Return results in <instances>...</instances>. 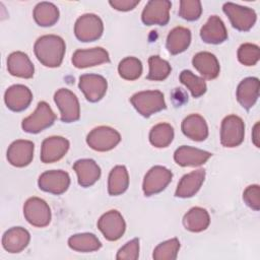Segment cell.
I'll return each instance as SVG.
<instances>
[{
  "label": "cell",
  "mask_w": 260,
  "mask_h": 260,
  "mask_svg": "<svg viewBox=\"0 0 260 260\" xmlns=\"http://www.w3.org/2000/svg\"><path fill=\"white\" fill-rule=\"evenodd\" d=\"M149 72L146 76L149 80L160 81L166 79L171 73V65L168 61L161 59L159 56H151L148 59Z\"/></svg>",
  "instance_id": "obj_34"
},
{
  "label": "cell",
  "mask_w": 260,
  "mask_h": 260,
  "mask_svg": "<svg viewBox=\"0 0 260 260\" xmlns=\"http://www.w3.org/2000/svg\"><path fill=\"white\" fill-rule=\"evenodd\" d=\"M25 219L34 226L45 228L51 221V209L47 202L38 197L26 200L23 206Z\"/></svg>",
  "instance_id": "obj_9"
},
{
  "label": "cell",
  "mask_w": 260,
  "mask_h": 260,
  "mask_svg": "<svg viewBox=\"0 0 260 260\" xmlns=\"http://www.w3.org/2000/svg\"><path fill=\"white\" fill-rule=\"evenodd\" d=\"M245 135V125L243 120L236 116H226L221 122L220 129V142L225 147L239 146Z\"/></svg>",
  "instance_id": "obj_5"
},
{
  "label": "cell",
  "mask_w": 260,
  "mask_h": 260,
  "mask_svg": "<svg viewBox=\"0 0 260 260\" xmlns=\"http://www.w3.org/2000/svg\"><path fill=\"white\" fill-rule=\"evenodd\" d=\"M136 111L143 117H149L166 109V102L162 92L158 90H146L133 94L130 99Z\"/></svg>",
  "instance_id": "obj_2"
},
{
  "label": "cell",
  "mask_w": 260,
  "mask_h": 260,
  "mask_svg": "<svg viewBox=\"0 0 260 260\" xmlns=\"http://www.w3.org/2000/svg\"><path fill=\"white\" fill-rule=\"evenodd\" d=\"M98 228L107 240L117 241L123 236L126 229V223L119 211L110 210L100 217Z\"/></svg>",
  "instance_id": "obj_11"
},
{
  "label": "cell",
  "mask_w": 260,
  "mask_h": 260,
  "mask_svg": "<svg viewBox=\"0 0 260 260\" xmlns=\"http://www.w3.org/2000/svg\"><path fill=\"white\" fill-rule=\"evenodd\" d=\"M260 58V50L257 45L246 43L240 46L238 50L239 61L246 66L255 65Z\"/></svg>",
  "instance_id": "obj_38"
},
{
  "label": "cell",
  "mask_w": 260,
  "mask_h": 260,
  "mask_svg": "<svg viewBox=\"0 0 260 260\" xmlns=\"http://www.w3.org/2000/svg\"><path fill=\"white\" fill-rule=\"evenodd\" d=\"M259 127L260 123L257 122L253 128V133H252V139L253 143L255 144L256 147H260V136H259Z\"/></svg>",
  "instance_id": "obj_43"
},
{
  "label": "cell",
  "mask_w": 260,
  "mask_h": 260,
  "mask_svg": "<svg viewBox=\"0 0 260 260\" xmlns=\"http://www.w3.org/2000/svg\"><path fill=\"white\" fill-rule=\"evenodd\" d=\"M103 30L102 19L91 13L81 15L74 25V34L80 42H93L101 38Z\"/></svg>",
  "instance_id": "obj_4"
},
{
  "label": "cell",
  "mask_w": 260,
  "mask_h": 260,
  "mask_svg": "<svg viewBox=\"0 0 260 260\" xmlns=\"http://www.w3.org/2000/svg\"><path fill=\"white\" fill-rule=\"evenodd\" d=\"M69 247L78 252H93L102 247L100 240L89 233L76 234L68 239Z\"/></svg>",
  "instance_id": "obj_32"
},
{
  "label": "cell",
  "mask_w": 260,
  "mask_h": 260,
  "mask_svg": "<svg viewBox=\"0 0 260 260\" xmlns=\"http://www.w3.org/2000/svg\"><path fill=\"white\" fill-rule=\"evenodd\" d=\"M109 3L116 10L129 11L139 4V0H111Z\"/></svg>",
  "instance_id": "obj_42"
},
{
  "label": "cell",
  "mask_w": 260,
  "mask_h": 260,
  "mask_svg": "<svg viewBox=\"0 0 260 260\" xmlns=\"http://www.w3.org/2000/svg\"><path fill=\"white\" fill-rule=\"evenodd\" d=\"M191 31L190 29L178 26L170 31L167 38V49L172 55H177L184 52L190 45Z\"/></svg>",
  "instance_id": "obj_28"
},
{
  "label": "cell",
  "mask_w": 260,
  "mask_h": 260,
  "mask_svg": "<svg viewBox=\"0 0 260 260\" xmlns=\"http://www.w3.org/2000/svg\"><path fill=\"white\" fill-rule=\"evenodd\" d=\"M172 172L162 167L155 166L152 167L145 175L143 180V193L145 196H151L153 194L161 192L172 181Z\"/></svg>",
  "instance_id": "obj_10"
},
{
  "label": "cell",
  "mask_w": 260,
  "mask_h": 260,
  "mask_svg": "<svg viewBox=\"0 0 260 260\" xmlns=\"http://www.w3.org/2000/svg\"><path fill=\"white\" fill-rule=\"evenodd\" d=\"M180 249V242L177 238L158 244L153 250L154 260H175Z\"/></svg>",
  "instance_id": "obj_37"
},
{
  "label": "cell",
  "mask_w": 260,
  "mask_h": 260,
  "mask_svg": "<svg viewBox=\"0 0 260 260\" xmlns=\"http://www.w3.org/2000/svg\"><path fill=\"white\" fill-rule=\"evenodd\" d=\"M172 3L168 0H150L145 5L141 19L146 25H165L170 19Z\"/></svg>",
  "instance_id": "obj_12"
},
{
  "label": "cell",
  "mask_w": 260,
  "mask_h": 260,
  "mask_svg": "<svg viewBox=\"0 0 260 260\" xmlns=\"http://www.w3.org/2000/svg\"><path fill=\"white\" fill-rule=\"evenodd\" d=\"M34 18L40 26H51L59 19L58 8L50 2H41L34 9Z\"/></svg>",
  "instance_id": "obj_31"
},
{
  "label": "cell",
  "mask_w": 260,
  "mask_h": 260,
  "mask_svg": "<svg viewBox=\"0 0 260 260\" xmlns=\"http://www.w3.org/2000/svg\"><path fill=\"white\" fill-rule=\"evenodd\" d=\"M243 200L252 209H260V188L258 185H251L243 193Z\"/></svg>",
  "instance_id": "obj_41"
},
{
  "label": "cell",
  "mask_w": 260,
  "mask_h": 260,
  "mask_svg": "<svg viewBox=\"0 0 260 260\" xmlns=\"http://www.w3.org/2000/svg\"><path fill=\"white\" fill-rule=\"evenodd\" d=\"M121 136L118 131L108 126H100L92 129L87 137L86 142L96 151H108L117 146Z\"/></svg>",
  "instance_id": "obj_6"
},
{
  "label": "cell",
  "mask_w": 260,
  "mask_h": 260,
  "mask_svg": "<svg viewBox=\"0 0 260 260\" xmlns=\"http://www.w3.org/2000/svg\"><path fill=\"white\" fill-rule=\"evenodd\" d=\"M32 100L30 89L22 84H14L10 86L4 94V101L8 109L14 112L25 110Z\"/></svg>",
  "instance_id": "obj_18"
},
{
  "label": "cell",
  "mask_w": 260,
  "mask_h": 260,
  "mask_svg": "<svg viewBox=\"0 0 260 260\" xmlns=\"http://www.w3.org/2000/svg\"><path fill=\"white\" fill-rule=\"evenodd\" d=\"M7 69L11 75L21 78H31L35 72L31 61L23 52H13L9 55Z\"/></svg>",
  "instance_id": "obj_25"
},
{
  "label": "cell",
  "mask_w": 260,
  "mask_h": 260,
  "mask_svg": "<svg viewBox=\"0 0 260 260\" xmlns=\"http://www.w3.org/2000/svg\"><path fill=\"white\" fill-rule=\"evenodd\" d=\"M65 42L55 35H46L37 40L34 51L38 60L47 67H58L65 54Z\"/></svg>",
  "instance_id": "obj_1"
},
{
  "label": "cell",
  "mask_w": 260,
  "mask_h": 260,
  "mask_svg": "<svg viewBox=\"0 0 260 260\" xmlns=\"http://www.w3.org/2000/svg\"><path fill=\"white\" fill-rule=\"evenodd\" d=\"M223 12L229 17L232 25L241 31H247L256 22V12L249 8L244 7L232 2H226L223 4Z\"/></svg>",
  "instance_id": "obj_7"
},
{
  "label": "cell",
  "mask_w": 260,
  "mask_h": 260,
  "mask_svg": "<svg viewBox=\"0 0 260 260\" xmlns=\"http://www.w3.org/2000/svg\"><path fill=\"white\" fill-rule=\"evenodd\" d=\"M205 179V171L199 169L182 177L175 195L180 198H189L194 196L200 189Z\"/></svg>",
  "instance_id": "obj_24"
},
{
  "label": "cell",
  "mask_w": 260,
  "mask_h": 260,
  "mask_svg": "<svg viewBox=\"0 0 260 260\" xmlns=\"http://www.w3.org/2000/svg\"><path fill=\"white\" fill-rule=\"evenodd\" d=\"M195 69L206 79H214L219 74V63L216 57L209 52L197 53L192 60Z\"/></svg>",
  "instance_id": "obj_26"
},
{
  "label": "cell",
  "mask_w": 260,
  "mask_h": 260,
  "mask_svg": "<svg viewBox=\"0 0 260 260\" xmlns=\"http://www.w3.org/2000/svg\"><path fill=\"white\" fill-rule=\"evenodd\" d=\"M174 138V129L168 123H159L152 127L149 133L150 143L158 148L167 147Z\"/></svg>",
  "instance_id": "obj_33"
},
{
  "label": "cell",
  "mask_w": 260,
  "mask_h": 260,
  "mask_svg": "<svg viewBox=\"0 0 260 260\" xmlns=\"http://www.w3.org/2000/svg\"><path fill=\"white\" fill-rule=\"evenodd\" d=\"M78 86L88 102L95 103L106 94L108 83L102 75L83 74L79 77Z\"/></svg>",
  "instance_id": "obj_14"
},
{
  "label": "cell",
  "mask_w": 260,
  "mask_h": 260,
  "mask_svg": "<svg viewBox=\"0 0 260 260\" xmlns=\"http://www.w3.org/2000/svg\"><path fill=\"white\" fill-rule=\"evenodd\" d=\"M260 81L256 77H247L243 79L237 88V100L240 105L246 109H251L259 96Z\"/></svg>",
  "instance_id": "obj_23"
},
{
  "label": "cell",
  "mask_w": 260,
  "mask_h": 260,
  "mask_svg": "<svg viewBox=\"0 0 260 260\" xmlns=\"http://www.w3.org/2000/svg\"><path fill=\"white\" fill-rule=\"evenodd\" d=\"M180 81L191 91L194 98H199L206 91V82L204 79L189 70H183L181 72Z\"/></svg>",
  "instance_id": "obj_36"
},
{
  "label": "cell",
  "mask_w": 260,
  "mask_h": 260,
  "mask_svg": "<svg viewBox=\"0 0 260 260\" xmlns=\"http://www.w3.org/2000/svg\"><path fill=\"white\" fill-rule=\"evenodd\" d=\"M73 170L77 175L78 184L81 187L92 186L101 177V169L93 159H78L73 165Z\"/></svg>",
  "instance_id": "obj_20"
},
{
  "label": "cell",
  "mask_w": 260,
  "mask_h": 260,
  "mask_svg": "<svg viewBox=\"0 0 260 260\" xmlns=\"http://www.w3.org/2000/svg\"><path fill=\"white\" fill-rule=\"evenodd\" d=\"M29 233L21 226H13L6 231L2 237V246L9 253H19L28 245Z\"/></svg>",
  "instance_id": "obj_22"
},
{
  "label": "cell",
  "mask_w": 260,
  "mask_h": 260,
  "mask_svg": "<svg viewBox=\"0 0 260 260\" xmlns=\"http://www.w3.org/2000/svg\"><path fill=\"white\" fill-rule=\"evenodd\" d=\"M211 156V153L202 149L183 145L174 153L175 161L182 167H197L205 164Z\"/></svg>",
  "instance_id": "obj_19"
},
{
  "label": "cell",
  "mask_w": 260,
  "mask_h": 260,
  "mask_svg": "<svg viewBox=\"0 0 260 260\" xmlns=\"http://www.w3.org/2000/svg\"><path fill=\"white\" fill-rule=\"evenodd\" d=\"M183 133L192 140L202 141L208 136V127L204 118L198 114L186 117L182 122Z\"/></svg>",
  "instance_id": "obj_27"
},
{
  "label": "cell",
  "mask_w": 260,
  "mask_h": 260,
  "mask_svg": "<svg viewBox=\"0 0 260 260\" xmlns=\"http://www.w3.org/2000/svg\"><path fill=\"white\" fill-rule=\"evenodd\" d=\"M54 101L60 110L61 121L75 122L80 117V107L76 95L67 88H60L54 95Z\"/></svg>",
  "instance_id": "obj_8"
},
{
  "label": "cell",
  "mask_w": 260,
  "mask_h": 260,
  "mask_svg": "<svg viewBox=\"0 0 260 260\" xmlns=\"http://www.w3.org/2000/svg\"><path fill=\"white\" fill-rule=\"evenodd\" d=\"M202 12L201 2L198 0H182L180 1L179 15L189 21L197 20Z\"/></svg>",
  "instance_id": "obj_39"
},
{
  "label": "cell",
  "mask_w": 260,
  "mask_h": 260,
  "mask_svg": "<svg viewBox=\"0 0 260 260\" xmlns=\"http://www.w3.org/2000/svg\"><path fill=\"white\" fill-rule=\"evenodd\" d=\"M34 143L29 140H16L10 144L7 150L8 161L17 168L30 164L34 157Z\"/></svg>",
  "instance_id": "obj_16"
},
{
  "label": "cell",
  "mask_w": 260,
  "mask_h": 260,
  "mask_svg": "<svg viewBox=\"0 0 260 260\" xmlns=\"http://www.w3.org/2000/svg\"><path fill=\"white\" fill-rule=\"evenodd\" d=\"M129 186V175L124 166H116L109 175L108 192L112 196L124 193Z\"/></svg>",
  "instance_id": "obj_30"
},
{
  "label": "cell",
  "mask_w": 260,
  "mask_h": 260,
  "mask_svg": "<svg viewBox=\"0 0 260 260\" xmlns=\"http://www.w3.org/2000/svg\"><path fill=\"white\" fill-rule=\"evenodd\" d=\"M200 37L207 44L217 45L228 39V31L223 21L218 16L212 15L201 27Z\"/></svg>",
  "instance_id": "obj_21"
},
{
  "label": "cell",
  "mask_w": 260,
  "mask_h": 260,
  "mask_svg": "<svg viewBox=\"0 0 260 260\" xmlns=\"http://www.w3.org/2000/svg\"><path fill=\"white\" fill-rule=\"evenodd\" d=\"M38 184L41 190L60 195L68 189L70 185V177L68 173L62 170L47 171L40 176Z\"/></svg>",
  "instance_id": "obj_13"
},
{
  "label": "cell",
  "mask_w": 260,
  "mask_h": 260,
  "mask_svg": "<svg viewBox=\"0 0 260 260\" xmlns=\"http://www.w3.org/2000/svg\"><path fill=\"white\" fill-rule=\"evenodd\" d=\"M56 115L46 102H40L35 112L23 119L21 127L27 133H39L53 125Z\"/></svg>",
  "instance_id": "obj_3"
},
{
  "label": "cell",
  "mask_w": 260,
  "mask_h": 260,
  "mask_svg": "<svg viewBox=\"0 0 260 260\" xmlns=\"http://www.w3.org/2000/svg\"><path fill=\"white\" fill-rule=\"evenodd\" d=\"M210 217L206 209L201 207L191 208L183 217V224L186 230L199 233L208 228Z\"/></svg>",
  "instance_id": "obj_29"
},
{
  "label": "cell",
  "mask_w": 260,
  "mask_h": 260,
  "mask_svg": "<svg viewBox=\"0 0 260 260\" xmlns=\"http://www.w3.org/2000/svg\"><path fill=\"white\" fill-rule=\"evenodd\" d=\"M110 62L108 52L101 48L77 50L72 56V63L76 68H86Z\"/></svg>",
  "instance_id": "obj_17"
},
{
  "label": "cell",
  "mask_w": 260,
  "mask_h": 260,
  "mask_svg": "<svg viewBox=\"0 0 260 260\" xmlns=\"http://www.w3.org/2000/svg\"><path fill=\"white\" fill-rule=\"evenodd\" d=\"M139 256V239L135 238L126 243L117 253V259L136 260Z\"/></svg>",
  "instance_id": "obj_40"
},
{
  "label": "cell",
  "mask_w": 260,
  "mask_h": 260,
  "mask_svg": "<svg viewBox=\"0 0 260 260\" xmlns=\"http://www.w3.org/2000/svg\"><path fill=\"white\" fill-rule=\"evenodd\" d=\"M69 145V141L61 136L46 138L42 143L41 160L45 164H51L61 159L68 151Z\"/></svg>",
  "instance_id": "obj_15"
},
{
  "label": "cell",
  "mask_w": 260,
  "mask_h": 260,
  "mask_svg": "<svg viewBox=\"0 0 260 260\" xmlns=\"http://www.w3.org/2000/svg\"><path fill=\"white\" fill-rule=\"evenodd\" d=\"M118 71L122 78L135 80L139 78L142 73L141 61L135 57H126L119 63Z\"/></svg>",
  "instance_id": "obj_35"
}]
</instances>
